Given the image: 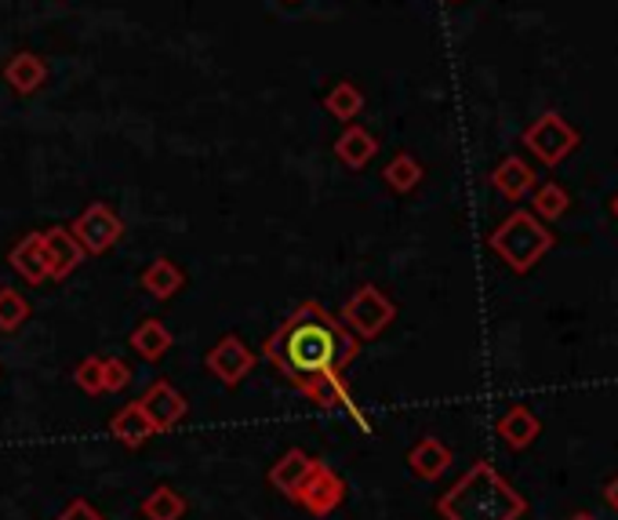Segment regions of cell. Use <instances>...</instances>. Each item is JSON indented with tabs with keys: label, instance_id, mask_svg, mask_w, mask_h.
Returning <instances> with one entry per match:
<instances>
[{
	"label": "cell",
	"instance_id": "cell-10",
	"mask_svg": "<svg viewBox=\"0 0 618 520\" xmlns=\"http://www.w3.org/2000/svg\"><path fill=\"white\" fill-rule=\"evenodd\" d=\"M47 263H52V280H66L74 269L85 263V247L77 244V236L69 233V226H47L41 230Z\"/></svg>",
	"mask_w": 618,
	"mask_h": 520
},
{
	"label": "cell",
	"instance_id": "cell-18",
	"mask_svg": "<svg viewBox=\"0 0 618 520\" xmlns=\"http://www.w3.org/2000/svg\"><path fill=\"white\" fill-rule=\"evenodd\" d=\"M375 153H378V139L367 132V128L356 124V121L342 128V135L335 139V157L353 172H361L364 164L375 157Z\"/></svg>",
	"mask_w": 618,
	"mask_h": 520
},
{
	"label": "cell",
	"instance_id": "cell-12",
	"mask_svg": "<svg viewBox=\"0 0 618 520\" xmlns=\"http://www.w3.org/2000/svg\"><path fill=\"white\" fill-rule=\"evenodd\" d=\"M110 436L117 444H124V447H142L146 441H153L157 436V430H153V422L146 416V408L139 405V400H132V405H124L117 416L110 419Z\"/></svg>",
	"mask_w": 618,
	"mask_h": 520
},
{
	"label": "cell",
	"instance_id": "cell-11",
	"mask_svg": "<svg viewBox=\"0 0 618 520\" xmlns=\"http://www.w3.org/2000/svg\"><path fill=\"white\" fill-rule=\"evenodd\" d=\"M8 263H11V269H15V274L26 280V284H44V280H52V263H47V252H44L41 233H26V236H22V241L11 247Z\"/></svg>",
	"mask_w": 618,
	"mask_h": 520
},
{
	"label": "cell",
	"instance_id": "cell-8",
	"mask_svg": "<svg viewBox=\"0 0 618 520\" xmlns=\"http://www.w3.org/2000/svg\"><path fill=\"white\" fill-rule=\"evenodd\" d=\"M208 372L219 378L222 386H236L241 378L252 375L255 368V350L244 346V339L236 335H222L216 346L208 350Z\"/></svg>",
	"mask_w": 618,
	"mask_h": 520
},
{
	"label": "cell",
	"instance_id": "cell-3",
	"mask_svg": "<svg viewBox=\"0 0 618 520\" xmlns=\"http://www.w3.org/2000/svg\"><path fill=\"white\" fill-rule=\"evenodd\" d=\"M487 244H492V252L503 258L514 274H531V269L553 252L556 236L545 230V222L534 219L531 211H514L503 226L487 236Z\"/></svg>",
	"mask_w": 618,
	"mask_h": 520
},
{
	"label": "cell",
	"instance_id": "cell-26",
	"mask_svg": "<svg viewBox=\"0 0 618 520\" xmlns=\"http://www.w3.org/2000/svg\"><path fill=\"white\" fill-rule=\"evenodd\" d=\"M30 321V302L15 288H0V335H15Z\"/></svg>",
	"mask_w": 618,
	"mask_h": 520
},
{
	"label": "cell",
	"instance_id": "cell-9",
	"mask_svg": "<svg viewBox=\"0 0 618 520\" xmlns=\"http://www.w3.org/2000/svg\"><path fill=\"white\" fill-rule=\"evenodd\" d=\"M139 405L146 408V416H150V422H153V430L157 433H168V430H175L178 422H183V416H186V397L178 394V389L172 386V383H153L146 394L139 397Z\"/></svg>",
	"mask_w": 618,
	"mask_h": 520
},
{
	"label": "cell",
	"instance_id": "cell-30",
	"mask_svg": "<svg viewBox=\"0 0 618 520\" xmlns=\"http://www.w3.org/2000/svg\"><path fill=\"white\" fill-rule=\"evenodd\" d=\"M604 499H608V506L618 513V477L608 480V488H604Z\"/></svg>",
	"mask_w": 618,
	"mask_h": 520
},
{
	"label": "cell",
	"instance_id": "cell-22",
	"mask_svg": "<svg viewBox=\"0 0 618 520\" xmlns=\"http://www.w3.org/2000/svg\"><path fill=\"white\" fill-rule=\"evenodd\" d=\"M324 110L342 124H353L364 110V91L353 85V80H339L335 88L324 95Z\"/></svg>",
	"mask_w": 618,
	"mask_h": 520
},
{
	"label": "cell",
	"instance_id": "cell-7",
	"mask_svg": "<svg viewBox=\"0 0 618 520\" xmlns=\"http://www.w3.org/2000/svg\"><path fill=\"white\" fill-rule=\"evenodd\" d=\"M342 499H346V480H342L324 458H313V469H309V477L299 488V495H295V502H299L309 517H328L339 510Z\"/></svg>",
	"mask_w": 618,
	"mask_h": 520
},
{
	"label": "cell",
	"instance_id": "cell-17",
	"mask_svg": "<svg viewBox=\"0 0 618 520\" xmlns=\"http://www.w3.org/2000/svg\"><path fill=\"white\" fill-rule=\"evenodd\" d=\"M408 466L419 480H441L451 466V447L437 436H422L408 452Z\"/></svg>",
	"mask_w": 618,
	"mask_h": 520
},
{
	"label": "cell",
	"instance_id": "cell-19",
	"mask_svg": "<svg viewBox=\"0 0 618 520\" xmlns=\"http://www.w3.org/2000/svg\"><path fill=\"white\" fill-rule=\"evenodd\" d=\"M139 280H142V288L153 295V299L168 302V299H175L178 291H183L186 274L172 263V258H153V263L142 269Z\"/></svg>",
	"mask_w": 618,
	"mask_h": 520
},
{
	"label": "cell",
	"instance_id": "cell-1",
	"mask_svg": "<svg viewBox=\"0 0 618 520\" xmlns=\"http://www.w3.org/2000/svg\"><path fill=\"white\" fill-rule=\"evenodd\" d=\"M266 361L295 389L320 375H342L361 353V339L342 328L335 313H328L317 299L295 306V313L266 339Z\"/></svg>",
	"mask_w": 618,
	"mask_h": 520
},
{
	"label": "cell",
	"instance_id": "cell-32",
	"mask_svg": "<svg viewBox=\"0 0 618 520\" xmlns=\"http://www.w3.org/2000/svg\"><path fill=\"white\" fill-rule=\"evenodd\" d=\"M611 211H615V219H618V193H615V200H611Z\"/></svg>",
	"mask_w": 618,
	"mask_h": 520
},
{
	"label": "cell",
	"instance_id": "cell-23",
	"mask_svg": "<svg viewBox=\"0 0 618 520\" xmlns=\"http://www.w3.org/2000/svg\"><path fill=\"white\" fill-rule=\"evenodd\" d=\"M299 394L309 397L317 408H324V411H331V408H346L350 400H353L350 389H346V383H342V375H320V378H313V383H306Z\"/></svg>",
	"mask_w": 618,
	"mask_h": 520
},
{
	"label": "cell",
	"instance_id": "cell-13",
	"mask_svg": "<svg viewBox=\"0 0 618 520\" xmlns=\"http://www.w3.org/2000/svg\"><path fill=\"white\" fill-rule=\"evenodd\" d=\"M4 80L15 95H33L47 85V63L33 52H15L4 63Z\"/></svg>",
	"mask_w": 618,
	"mask_h": 520
},
{
	"label": "cell",
	"instance_id": "cell-16",
	"mask_svg": "<svg viewBox=\"0 0 618 520\" xmlns=\"http://www.w3.org/2000/svg\"><path fill=\"white\" fill-rule=\"evenodd\" d=\"M495 430H498V436H503L509 447H514V452H525V447L534 444V436L542 433V422H539V416H534L531 408L514 405L503 419L495 422Z\"/></svg>",
	"mask_w": 618,
	"mask_h": 520
},
{
	"label": "cell",
	"instance_id": "cell-27",
	"mask_svg": "<svg viewBox=\"0 0 618 520\" xmlns=\"http://www.w3.org/2000/svg\"><path fill=\"white\" fill-rule=\"evenodd\" d=\"M74 383L85 389L88 397H99L106 394V386H102V357H85L74 368Z\"/></svg>",
	"mask_w": 618,
	"mask_h": 520
},
{
	"label": "cell",
	"instance_id": "cell-28",
	"mask_svg": "<svg viewBox=\"0 0 618 520\" xmlns=\"http://www.w3.org/2000/svg\"><path fill=\"white\" fill-rule=\"evenodd\" d=\"M132 383V364L121 357H102V386L106 394H121V389Z\"/></svg>",
	"mask_w": 618,
	"mask_h": 520
},
{
	"label": "cell",
	"instance_id": "cell-14",
	"mask_svg": "<svg viewBox=\"0 0 618 520\" xmlns=\"http://www.w3.org/2000/svg\"><path fill=\"white\" fill-rule=\"evenodd\" d=\"M309 469H313V455H306L302 447H291V452H284L277 463L269 466V484L280 495L295 499L299 488L306 484V477H309Z\"/></svg>",
	"mask_w": 618,
	"mask_h": 520
},
{
	"label": "cell",
	"instance_id": "cell-25",
	"mask_svg": "<svg viewBox=\"0 0 618 520\" xmlns=\"http://www.w3.org/2000/svg\"><path fill=\"white\" fill-rule=\"evenodd\" d=\"M383 179L389 189H397V193H411V189L422 182V164L415 161L411 153H397V157L386 164Z\"/></svg>",
	"mask_w": 618,
	"mask_h": 520
},
{
	"label": "cell",
	"instance_id": "cell-20",
	"mask_svg": "<svg viewBox=\"0 0 618 520\" xmlns=\"http://www.w3.org/2000/svg\"><path fill=\"white\" fill-rule=\"evenodd\" d=\"M128 342H132V350L146 364H157V361H164V353L172 350V331L164 328L157 317H150V321H142L132 331V339H128Z\"/></svg>",
	"mask_w": 618,
	"mask_h": 520
},
{
	"label": "cell",
	"instance_id": "cell-29",
	"mask_svg": "<svg viewBox=\"0 0 618 520\" xmlns=\"http://www.w3.org/2000/svg\"><path fill=\"white\" fill-rule=\"evenodd\" d=\"M55 520H106V517H102L99 510H95V506H91L88 499H74V502H69L66 510L58 513Z\"/></svg>",
	"mask_w": 618,
	"mask_h": 520
},
{
	"label": "cell",
	"instance_id": "cell-31",
	"mask_svg": "<svg viewBox=\"0 0 618 520\" xmlns=\"http://www.w3.org/2000/svg\"><path fill=\"white\" fill-rule=\"evenodd\" d=\"M572 520H597V517H593V513H575Z\"/></svg>",
	"mask_w": 618,
	"mask_h": 520
},
{
	"label": "cell",
	"instance_id": "cell-4",
	"mask_svg": "<svg viewBox=\"0 0 618 520\" xmlns=\"http://www.w3.org/2000/svg\"><path fill=\"white\" fill-rule=\"evenodd\" d=\"M339 321L346 331H353L356 339H378L397 321V302L389 299L383 288H375V284H361V288L342 302Z\"/></svg>",
	"mask_w": 618,
	"mask_h": 520
},
{
	"label": "cell",
	"instance_id": "cell-6",
	"mask_svg": "<svg viewBox=\"0 0 618 520\" xmlns=\"http://www.w3.org/2000/svg\"><path fill=\"white\" fill-rule=\"evenodd\" d=\"M69 233L77 236V244L85 247V255H106L124 236V222L110 204L95 200V204H88L74 222H69Z\"/></svg>",
	"mask_w": 618,
	"mask_h": 520
},
{
	"label": "cell",
	"instance_id": "cell-2",
	"mask_svg": "<svg viewBox=\"0 0 618 520\" xmlns=\"http://www.w3.org/2000/svg\"><path fill=\"white\" fill-rule=\"evenodd\" d=\"M437 513L444 520H520L528 513V499L492 463H473L437 499Z\"/></svg>",
	"mask_w": 618,
	"mask_h": 520
},
{
	"label": "cell",
	"instance_id": "cell-24",
	"mask_svg": "<svg viewBox=\"0 0 618 520\" xmlns=\"http://www.w3.org/2000/svg\"><path fill=\"white\" fill-rule=\"evenodd\" d=\"M567 204H572V197H567V189L556 186V182H542V186L531 189V215L542 219V222L561 219L567 211Z\"/></svg>",
	"mask_w": 618,
	"mask_h": 520
},
{
	"label": "cell",
	"instance_id": "cell-33",
	"mask_svg": "<svg viewBox=\"0 0 618 520\" xmlns=\"http://www.w3.org/2000/svg\"><path fill=\"white\" fill-rule=\"evenodd\" d=\"M448 4H459V0H448Z\"/></svg>",
	"mask_w": 618,
	"mask_h": 520
},
{
	"label": "cell",
	"instance_id": "cell-21",
	"mask_svg": "<svg viewBox=\"0 0 618 520\" xmlns=\"http://www.w3.org/2000/svg\"><path fill=\"white\" fill-rule=\"evenodd\" d=\"M186 510L189 506L183 499V491H175L172 484H157V488L146 495V502L139 506V513L146 520H183Z\"/></svg>",
	"mask_w": 618,
	"mask_h": 520
},
{
	"label": "cell",
	"instance_id": "cell-5",
	"mask_svg": "<svg viewBox=\"0 0 618 520\" xmlns=\"http://www.w3.org/2000/svg\"><path fill=\"white\" fill-rule=\"evenodd\" d=\"M578 142H582V135L556 110L542 113L539 121L525 128V146H528V153H531L534 161H542L545 168H556L561 161L572 157V150H578Z\"/></svg>",
	"mask_w": 618,
	"mask_h": 520
},
{
	"label": "cell",
	"instance_id": "cell-15",
	"mask_svg": "<svg viewBox=\"0 0 618 520\" xmlns=\"http://www.w3.org/2000/svg\"><path fill=\"white\" fill-rule=\"evenodd\" d=\"M492 186L503 193L506 200H525L534 186H539V175L531 172V164L528 161H520V157H506L498 168L492 172Z\"/></svg>",
	"mask_w": 618,
	"mask_h": 520
}]
</instances>
